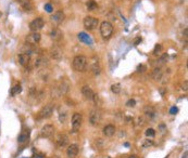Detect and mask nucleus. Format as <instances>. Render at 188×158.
<instances>
[{
    "label": "nucleus",
    "instance_id": "nucleus-1",
    "mask_svg": "<svg viewBox=\"0 0 188 158\" xmlns=\"http://www.w3.org/2000/svg\"><path fill=\"white\" fill-rule=\"evenodd\" d=\"M72 66L76 71H81L83 73L87 69L88 67V60L87 57L84 55H77L75 56L73 59V62H72Z\"/></svg>",
    "mask_w": 188,
    "mask_h": 158
},
{
    "label": "nucleus",
    "instance_id": "nucleus-2",
    "mask_svg": "<svg viewBox=\"0 0 188 158\" xmlns=\"http://www.w3.org/2000/svg\"><path fill=\"white\" fill-rule=\"evenodd\" d=\"M100 34H101L103 39L111 38V36L113 34V25L110 22H108V21L102 22L100 24Z\"/></svg>",
    "mask_w": 188,
    "mask_h": 158
},
{
    "label": "nucleus",
    "instance_id": "nucleus-3",
    "mask_svg": "<svg viewBox=\"0 0 188 158\" xmlns=\"http://www.w3.org/2000/svg\"><path fill=\"white\" fill-rule=\"evenodd\" d=\"M84 27L88 31H94L98 27V24H99V21L98 19H96L94 16H86L83 21Z\"/></svg>",
    "mask_w": 188,
    "mask_h": 158
},
{
    "label": "nucleus",
    "instance_id": "nucleus-4",
    "mask_svg": "<svg viewBox=\"0 0 188 158\" xmlns=\"http://www.w3.org/2000/svg\"><path fill=\"white\" fill-rule=\"evenodd\" d=\"M83 123V116L81 113H74L72 116V131L74 133L79 131Z\"/></svg>",
    "mask_w": 188,
    "mask_h": 158
},
{
    "label": "nucleus",
    "instance_id": "nucleus-5",
    "mask_svg": "<svg viewBox=\"0 0 188 158\" xmlns=\"http://www.w3.org/2000/svg\"><path fill=\"white\" fill-rule=\"evenodd\" d=\"M44 25H45V22L42 20V17H36L30 23V29L32 33H39V31L42 29Z\"/></svg>",
    "mask_w": 188,
    "mask_h": 158
},
{
    "label": "nucleus",
    "instance_id": "nucleus-6",
    "mask_svg": "<svg viewBox=\"0 0 188 158\" xmlns=\"http://www.w3.org/2000/svg\"><path fill=\"white\" fill-rule=\"evenodd\" d=\"M101 118H102V116H101V113H100L99 109H93L89 114V123L91 126L96 127L100 123Z\"/></svg>",
    "mask_w": 188,
    "mask_h": 158
},
{
    "label": "nucleus",
    "instance_id": "nucleus-7",
    "mask_svg": "<svg viewBox=\"0 0 188 158\" xmlns=\"http://www.w3.org/2000/svg\"><path fill=\"white\" fill-rule=\"evenodd\" d=\"M53 108H54L53 104H47V105H45L40 109V112L38 113V118H40V119H47V118H49L52 115Z\"/></svg>",
    "mask_w": 188,
    "mask_h": 158
},
{
    "label": "nucleus",
    "instance_id": "nucleus-8",
    "mask_svg": "<svg viewBox=\"0 0 188 158\" xmlns=\"http://www.w3.org/2000/svg\"><path fill=\"white\" fill-rule=\"evenodd\" d=\"M42 39V36L39 33H31L25 37V43L32 45V46H37Z\"/></svg>",
    "mask_w": 188,
    "mask_h": 158
},
{
    "label": "nucleus",
    "instance_id": "nucleus-9",
    "mask_svg": "<svg viewBox=\"0 0 188 158\" xmlns=\"http://www.w3.org/2000/svg\"><path fill=\"white\" fill-rule=\"evenodd\" d=\"M54 133V127L52 125H45L40 130L42 138H51Z\"/></svg>",
    "mask_w": 188,
    "mask_h": 158
},
{
    "label": "nucleus",
    "instance_id": "nucleus-10",
    "mask_svg": "<svg viewBox=\"0 0 188 158\" xmlns=\"http://www.w3.org/2000/svg\"><path fill=\"white\" fill-rule=\"evenodd\" d=\"M90 71L94 75H99L101 73V66H100L99 60L97 57H93L90 61Z\"/></svg>",
    "mask_w": 188,
    "mask_h": 158
},
{
    "label": "nucleus",
    "instance_id": "nucleus-11",
    "mask_svg": "<svg viewBox=\"0 0 188 158\" xmlns=\"http://www.w3.org/2000/svg\"><path fill=\"white\" fill-rule=\"evenodd\" d=\"M16 2L25 12H32L34 10V5L31 0H16Z\"/></svg>",
    "mask_w": 188,
    "mask_h": 158
},
{
    "label": "nucleus",
    "instance_id": "nucleus-12",
    "mask_svg": "<svg viewBox=\"0 0 188 158\" xmlns=\"http://www.w3.org/2000/svg\"><path fill=\"white\" fill-rule=\"evenodd\" d=\"M65 19V14H64V12L63 11H57V12H54L51 17H50V20L52 23L54 24H61L63 21Z\"/></svg>",
    "mask_w": 188,
    "mask_h": 158
},
{
    "label": "nucleus",
    "instance_id": "nucleus-13",
    "mask_svg": "<svg viewBox=\"0 0 188 158\" xmlns=\"http://www.w3.org/2000/svg\"><path fill=\"white\" fill-rule=\"evenodd\" d=\"M56 90H57V95L58 97H60V95H63V94H65V93H68V91L70 90V83L68 81H62L59 83V86L56 88Z\"/></svg>",
    "mask_w": 188,
    "mask_h": 158
},
{
    "label": "nucleus",
    "instance_id": "nucleus-14",
    "mask_svg": "<svg viewBox=\"0 0 188 158\" xmlns=\"http://www.w3.org/2000/svg\"><path fill=\"white\" fill-rule=\"evenodd\" d=\"M77 38H79V40L81 42H83L85 45H87V46H93L94 45V41L93 39L90 38V36H88L86 33H79V35H77Z\"/></svg>",
    "mask_w": 188,
    "mask_h": 158
},
{
    "label": "nucleus",
    "instance_id": "nucleus-15",
    "mask_svg": "<svg viewBox=\"0 0 188 158\" xmlns=\"http://www.w3.org/2000/svg\"><path fill=\"white\" fill-rule=\"evenodd\" d=\"M49 36H50V38H51L53 41H59L63 37V33H62V31H61L60 28L54 27V28H52V29L50 31Z\"/></svg>",
    "mask_w": 188,
    "mask_h": 158
},
{
    "label": "nucleus",
    "instance_id": "nucleus-16",
    "mask_svg": "<svg viewBox=\"0 0 188 158\" xmlns=\"http://www.w3.org/2000/svg\"><path fill=\"white\" fill-rule=\"evenodd\" d=\"M66 154H68V158H75L79 154V145L77 144H71L68 147Z\"/></svg>",
    "mask_w": 188,
    "mask_h": 158
},
{
    "label": "nucleus",
    "instance_id": "nucleus-17",
    "mask_svg": "<svg viewBox=\"0 0 188 158\" xmlns=\"http://www.w3.org/2000/svg\"><path fill=\"white\" fill-rule=\"evenodd\" d=\"M82 93H83V95L87 100H89V101H93V99H94L95 97V92L93 91V89L90 87H88V86H84L83 88H82Z\"/></svg>",
    "mask_w": 188,
    "mask_h": 158
},
{
    "label": "nucleus",
    "instance_id": "nucleus-18",
    "mask_svg": "<svg viewBox=\"0 0 188 158\" xmlns=\"http://www.w3.org/2000/svg\"><path fill=\"white\" fill-rule=\"evenodd\" d=\"M17 62L21 64L22 66H27L31 62V55L25 54V53H20L17 55Z\"/></svg>",
    "mask_w": 188,
    "mask_h": 158
},
{
    "label": "nucleus",
    "instance_id": "nucleus-19",
    "mask_svg": "<svg viewBox=\"0 0 188 158\" xmlns=\"http://www.w3.org/2000/svg\"><path fill=\"white\" fill-rule=\"evenodd\" d=\"M50 55L53 60H60L63 55V52L59 47H52L50 50Z\"/></svg>",
    "mask_w": 188,
    "mask_h": 158
},
{
    "label": "nucleus",
    "instance_id": "nucleus-20",
    "mask_svg": "<svg viewBox=\"0 0 188 158\" xmlns=\"http://www.w3.org/2000/svg\"><path fill=\"white\" fill-rule=\"evenodd\" d=\"M48 65V60L45 57V56H38L36 60H35V64L34 66L37 67V68H42V67H45Z\"/></svg>",
    "mask_w": 188,
    "mask_h": 158
},
{
    "label": "nucleus",
    "instance_id": "nucleus-21",
    "mask_svg": "<svg viewBox=\"0 0 188 158\" xmlns=\"http://www.w3.org/2000/svg\"><path fill=\"white\" fill-rule=\"evenodd\" d=\"M57 144L59 147H65L68 144V137L65 134H60L57 139Z\"/></svg>",
    "mask_w": 188,
    "mask_h": 158
},
{
    "label": "nucleus",
    "instance_id": "nucleus-22",
    "mask_svg": "<svg viewBox=\"0 0 188 158\" xmlns=\"http://www.w3.org/2000/svg\"><path fill=\"white\" fill-rule=\"evenodd\" d=\"M115 131H116V129H115V127L113 125H107V126L103 128V134H105V137H108V138L113 137Z\"/></svg>",
    "mask_w": 188,
    "mask_h": 158
},
{
    "label": "nucleus",
    "instance_id": "nucleus-23",
    "mask_svg": "<svg viewBox=\"0 0 188 158\" xmlns=\"http://www.w3.org/2000/svg\"><path fill=\"white\" fill-rule=\"evenodd\" d=\"M144 114L148 119H153L156 117V109L151 106H146L145 107V111H144Z\"/></svg>",
    "mask_w": 188,
    "mask_h": 158
},
{
    "label": "nucleus",
    "instance_id": "nucleus-24",
    "mask_svg": "<svg viewBox=\"0 0 188 158\" xmlns=\"http://www.w3.org/2000/svg\"><path fill=\"white\" fill-rule=\"evenodd\" d=\"M28 139H30V131H28V130H24V131L19 135L17 142L20 143V144H25V143H27Z\"/></svg>",
    "mask_w": 188,
    "mask_h": 158
},
{
    "label": "nucleus",
    "instance_id": "nucleus-25",
    "mask_svg": "<svg viewBox=\"0 0 188 158\" xmlns=\"http://www.w3.org/2000/svg\"><path fill=\"white\" fill-rule=\"evenodd\" d=\"M151 77L154 80H157V81L161 80L162 77H163V71H162L161 67H156V68L152 71Z\"/></svg>",
    "mask_w": 188,
    "mask_h": 158
},
{
    "label": "nucleus",
    "instance_id": "nucleus-26",
    "mask_svg": "<svg viewBox=\"0 0 188 158\" xmlns=\"http://www.w3.org/2000/svg\"><path fill=\"white\" fill-rule=\"evenodd\" d=\"M66 119H68V113L63 107H60L59 108V120H60V123H64L66 121Z\"/></svg>",
    "mask_w": 188,
    "mask_h": 158
},
{
    "label": "nucleus",
    "instance_id": "nucleus-27",
    "mask_svg": "<svg viewBox=\"0 0 188 158\" xmlns=\"http://www.w3.org/2000/svg\"><path fill=\"white\" fill-rule=\"evenodd\" d=\"M86 8H87L88 11H96L98 9V5H97V2L95 0H88L86 2Z\"/></svg>",
    "mask_w": 188,
    "mask_h": 158
},
{
    "label": "nucleus",
    "instance_id": "nucleus-28",
    "mask_svg": "<svg viewBox=\"0 0 188 158\" xmlns=\"http://www.w3.org/2000/svg\"><path fill=\"white\" fill-rule=\"evenodd\" d=\"M22 92V87H21V85H15L14 87L11 89V95L12 97H15V95H17V94H20Z\"/></svg>",
    "mask_w": 188,
    "mask_h": 158
},
{
    "label": "nucleus",
    "instance_id": "nucleus-29",
    "mask_svg": "<svg viewBox=\"0 0 188 158\" xmlns=\"http://www.w3.org/2000/svg\"><path fill=\"white\" fill-rule=\"evenodd\" d=\"M162 51H163V47H162V45H159V43H158V45H156V47H154L152 53H153V55L160 56V55H162Z\"/></svg>",
    "mask_w": 188,
    "mask_h": 158
},
{
    "label": "nucleus",
    "instance_id": "nucleus-30",
    "mask_svg": "<svg viewBox=\"0 0 188 158\" xmlns=\"http://www.w3.org/2000/svg\"><path fill=\"white\" fill-rule=\"evenodd\" d=\"M134 123H135L136 127H142V126L145 125V117H144V116H138V117H136Z\"/></svg>",
    "mask_w": 188,
    "mask_h": 158
},
{
    "label": "nucleus",
    "instance_id": "nucleus-31",
    "mask_svg": "<svg viewBox=\"0 0 188 158\" xmlns=\"http://www.w3.org/2000/svg\"><path fill=\"white\" fill-rule=\"evenodd\" d=\"M111 91L113 92L114 94H119L121 92V85L120 83H114L111 86Z\"/></svg>",
    "mask_w": 188,
    "mask_h": 158
},
{
    "label": "nucleus",
    "instance_id": "nucleus-32",
    "mask_svg": "<svg viewBox=\"0 0 188 158\" xmlns=\"http://www.w3.org/2000/svg\"><path fill=\"white\" fill-rule=\"evenodd\" d=\"M154 143H153V141L152 140H150V139H146V140H144V142H142V144H141V146L144 148H148L150 147V146H152Z\"/></svg>",
    "mask_w": 188,
    "mask_h": 158
},
{
    "label": "nucleus",
    "instance_id": "nucleus-33",
    "mask_svg": "<svg viewBox=\"0 0 188 158\" xmlns=\"http://www.w3.org/2000/svg\"><path fill=\"white\" fill-rule=\"evenodd\" d=\"M156 135V131L152 128H148L146 130V137L147 138H153Z\"/></svg>",
    "mask_w": 188,
    "mask_h": 158
},
{
    "label": "nucleus",
    "instance_id": "nucleus-34",
    "mask_svg": "<svg viewBox=\"0 0 188 158\" xmlns=\"http://www.w3.org/2000/svg\"><path fill=\"white\" fill-rule=\"evenodd\" d=\"M135 105H136V101L134 100V99H131V100H128L127 102H126V106L127 107H135Z\"/></svg>",
    "mask_w": 188,
    "mask_h": 158
},
{
    "label": "nucleus",
    "instance_id": "nucleus-35",
    "mask_svg": "<svg viewBox=\"0 0 188 158\" xmlns=\"http://www.w3.org/2000/svg\"><path fill=\"white\" fill-rule=\"evenodd\" d=\"M44 8H45V10L47 11L48 13H51L53 11V7L50 3H46V5H44Z\"/></svg>",
    "mask_w": 188,
    "mask_h": 158
},
{
    "label": "nucleus",
    "instance_id": "nucleus-36",
    "mask_svg": "<svg viewBox=\"0 0 188 158\" xmlns=\"http://www.w3.org/2000/svg\"><path fill=\"white\" fill-rule=\"evenodd\" d=\"M145 71H147V66L144 65V64H141V65L137 67V71H139V73H144Z\"/></svg>",
    "mask_w": 188,
    "mask_h": 158
},
{
    "label": "nucleus",
    "instance_id": "nucleus-37",
    "mask_svg": "<svg viewBox=\"0 0 188 158\" xmlns=\"http://www.w3.org/2000/svg\"><path fill=\"white\" fill-rule=\"evenodd\" d=\"M159 130L161 131V133H164L167 131V126H165L164 123H160V125H159Z\"/></svg>",
    "mask_w": 188,
    "mask_h": 158
},
{
    "label": "nucleus",
    "instance_id": "nucleus-38",
    "mask_svg": "<svg viewBox=\"0 0 188 158\" xmlns=\"http://www.w3.org/2000/svg\"><path fill=\"white\" fill-rule=\"evenodd\" d=\"M177 112H178V108L177 107H175V106H173L172 108L170 109V114H171V115H175Z\"/></svg>",
    "mask_w": 188,
    "mask_h": 158
},
{
    "label": "nucleus",
    "instance_id": "nucleus-39",
    "mask_svg": "<svg viewBox=\"0 0 188 158\" xmlns=\"http://www.w3.org/2000/svg\"><path fill=\"white\" fill-rule=\"evenodd\" d=\"M140 41H141V38H140V37H137L135 40H134V45H135V46H138V43H139Z\"/></svg>",
    "mask_w": 188,
    "mask_h": 158
},
{
    "label": "nucleus",
    "instance_id": "nucleus-40",
    "mask_svg": "<svg viewBox=\"0 0 188 158\" xmlns=\"http://www.w3.org/2000/svg\"><path fill=\"white\" fill-rule=\"evenodd\" d=\"M183 90H184V91H187V81L184 82V85H183Z\"/></svg>",
    "mask_w": 188,
    "mask_h": 158
},
{
    "label": "nucleus",
    "instance_id": "nucleus-41",
    "mask_svg": "<svg viewBox=\"0 0 188 158\" xmlns=\"http://www.w3.org/2000/svg\"><path fill=\"white\" fill-rule=\"evenodd\" d=\"M128 158H139V157L136 156V155H132V156H128Z\"/></svg>",
    "mask_w": 188,
    "mask_h": 158
},
{
    "label": "nucleus",
    "instance_id": "nucleus-42",
    "mask_svg": "<svg viewBox=\"0 0 188 158\" xmlns=\"http://www.w3.org/2000/svg\"><path fill=\"white\" fill-rule=\"evenodd\" d=\"M183 158H187V152H185V153H184Z\"/></svg>",
    "mask_w": 188,
    "mask_h": 158
},
{
    "label": "nucleus",
    "instance_id": "nucleus-43",
    "mask_svg": "<svg viewBox=\"0 0 188 158\" xmlns=\"http://www.w3.org/2000/svg\"><path fill=\"white\" fill-rule=\"evenodd\" d=\"M49 158H60V157H58V156H52V157H49Z\"/></svg>",
    "mask_w": 188,
    "mask_h": 158
},
{
    "label": "nucleus",
    "instance_id": "nucleus-44",
    "mask_svg": "<svg viewBox=\"0 0 188 158\" xmlns=\"http://www.w3.org/2000/svg\"><path fill=\"white\" fill-rule=\"evenodd\" d=\"M121 158H128V156H122Z\"/></svg>",
    "mask_w": 188,
    "mask_h": 158
},
{
    "label": "nucleus",
    "instance_id": "nucleus-45",
    "mask_svg": "<svg viewBox=\"0 0 188 158\" xmlns=\"http://www.w3.org/2000/svg\"><path fill=\"white\" fill-rule=\"evenodd\" d=\"M21 158H26V157H21Z\"/></svg>",
    "mask_w": 188,
    "mask_h": 158
}]
</instances>
